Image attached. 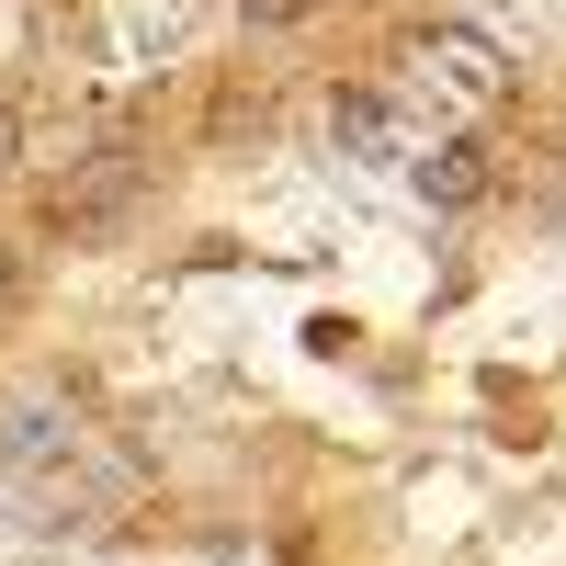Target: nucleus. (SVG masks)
I'll return each instance as SVG.
<instances>
[{
    "label": "nucleus",
    "instance_id": "obj_1",
    "mask_svg": "<svg viewBox=\"0 0 566 566\" xmlns=\"http://www.w3.org/2000/svg\"><path fill=\"white\" fill-rule=\"evenodd\" d=\"M419 80H431L442 103L476 114V103H499V91H510V57H499L476 23H431V34H419Z\"/></svg>",
    "mask_w": 566,
    "mask_h": 566
},
{
    "label": "nucleus",
    "instance_id": "obj_2",
    "mask_svg": "<svg viewBox=\"0 0 566 566\" xmlns=\"http://www.w3.org/2000/svg\"><path fill=\"white\" fill-rule=\"evenodd\" d=\"M408 170H419V193H431L442 216H464V205H488V193H499V170H488V148H476V136H431V148H419Z\"/></svg>",
    "mask_w": 566,
    "mask_h": 566
},
{
    "label": "nucleus",
    "instance_id": "obj_3",
    "mask_svg": "<svg viewBox=\"0 0 566 566\" xmlns=\"http://www.w3.org/2000/svg\"><path fill=\"white\" fill-rule=\"evenodd\" d=\"M125 205H136V159H125V148H103L80 181H57V193H45V216H57V227H114Z\"/></svg>",
    "mask_w": 566,
    "mask_h": 566
},
{
    "label": "nucleus",
    "instance_id": "obj_4",
    "mask_svg": "<svg viewBox=\"0 0 566 566\" xmlns=\"http://www.w3.org/2000/svg\"><path fill=\"white\" fill-rule=\"evenodd\" d=\"M328 136H340L352 159H397L408 136H397V103L386 91H328Z\"/></svg>",
    "mask_w": 566,
    "mask_h": 566
},
{
    "label": "nucleus",
    "instance_id": "obj_5",
    "mask_svg": "<svg viewBox=\"0 0 566 566\" xmlns=\"http://www.w3.org/2000/svg\"><path fill=\"white\" fill-rule=\"evenodd\" d=\"M317 12H328V0H239L250 34H295V23H317Z\"/></svg>",
    "mask_w": 566,
    "mask_h": 566
},
{
    "label": "nucleus",
    "instance_id": "obj_6",
    "mask_svg": "<svg viewBox=\"0 0 566 566\" xmlns=\"http://www.w3.org/2000/svg\"><path fill=\"white\" fill-rule=\"evenodd\" d=\"M0 170H23V103L0 91Z\"/></svg>",
    "mask_w": 566,
    "mask_h": 566
},
{
    "label": "nucleus",
    "instance_id": "obj_7",
    "mask_svg": "<svg viewBox=\"0 0 566 566\" xmlns=\"http://www.w3.org/2000/svg\"><path fill=\"white\" fill-rule=\"evenodd\" d=\"M23 295V261H12V239H0V306H12Z\"/></svg>",
    "mask_w": 566,
    "mask_h": 566
}]
</instances>
